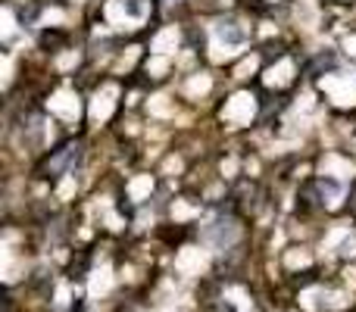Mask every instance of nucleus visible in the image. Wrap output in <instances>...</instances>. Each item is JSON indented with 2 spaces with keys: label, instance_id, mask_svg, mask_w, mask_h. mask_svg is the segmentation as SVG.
I'll return each instance as SVG.
<instances>
[{
  "label": "nucleus",
  "instance_id": "f257e3e1",
  "mask_svg": "<svg viewBox=\"0 0 356 312\" xmlns=\"http://www.w3.org/2000/svg\"><path fill=\"white\" fill-rule=\"evenodd\" d=\"M79 156H81L79 144H69V147L56 150L54 159H47V178H56L63 169H72V165L79 163Z\"/></svg>",
  "mask_w": 356,
  "mask_h": 312
}]
</instances>
